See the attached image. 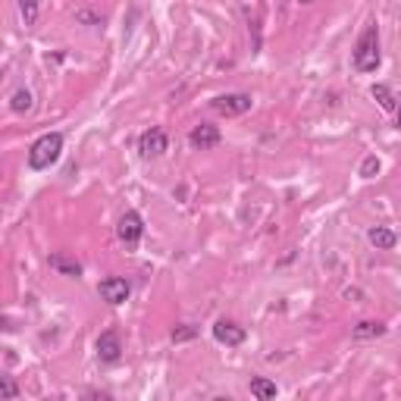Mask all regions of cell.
<instances>
[{
  "label": "cell",
  "instance_id": "7c38bea8",
  "mask_svg": "<svg viewBox=\"0 0 401 401\" xmlns=\"http://www.w3.org/2000/svg\"><path fill=\"white\" fill-rule=\"evenodd\" d=\"M251 395L257 401H273L279 395V385L273 380H267V376H254L251 380Z\"/></svg>",
  "mask_w": 401,
  "mask_h": 401
},
{
  "label": "cell",
  "instance_id": "d6986e66",
  "mask_svg": "<svg viewBox=\"0 0 401 401\" xmlns=\"http://www.w3.org/2000/svg\"><path fill=\"white\" fill-rule=\"evenodd\" d=\"M75 19L85 22V26H104V16L101 13H92V10H79L75 13Z\"/></svg>",
  "mask_w": 401,
  "mask_h": 401
},
{
  "label": "cell",
  "instance_id": "9a60e30c",
  "mask_svg": "<svg viewBox=\"0 0 401 401\" xmlns=\"http://www.w3.org/2000/svg\"><path fill=\"white\" fill-rule=\"evenodd\" d=\"M370 94H373V101H380V107H383V110L395 113V107H398V97L389 92V85H373V88H370Z\"/></svg>",
  "mask_w": 401,
  "mask_h": 401
},
{
  "label": "cell",
  "instance_id": "30bf717a",
  "mask_svg": "<svg viewBox=\"0 0 401 401\" xmlns=\"http://www.w3.org/2000/svg\"><path fill=\"white\" fill-rule=\"evenodd\" d=\"M50 270H57L60 276H70V279H79L82 276V263L75 257H66V254H50L48 257Z\"/></svg>",
  "mask_w": 401,
  "mask_h": 401
},
{
  "label": "cell",
  "instance_id": "5bb4252c",
  "mask_svg": "<svg viewBox=\"0 0 401 401\" xmlns=\"http://www.w3.org/2000/svg\"><path fill=\"white\" fill-rule=\"evenodd\" d=\"M380 336H385V323L380 320H361L354 326V339H380Z\"/></svg>",
  "mask_w": 401,
  "mask_h": 401
},
{
  "label": "cell",
  "instance_id": "e0dca14e",
  "mask_svg": "<svg viewBox=\"0 0 401 401\" xmlns=\"http://www.w3.org/2000/svg\"><path fill=\"white\" fill-rule=\"evenodd\" d=\"M198 336V326H192V323H182V326L172 329V342L182 345V342H192V339Z\"/></svg>",
  "mask_w": 401,
  "mask_h": 401
},
{
  "label": "cell",
  "instance_id": "ffe728a7",
  "mask_svg": "<svg viewBox=\"0 0 401 401\" xmlns=\"http://www.w3.org/2000/svg\"><path fill=\"white\" fill-rule=\"evenodd\" d=\"M0 389H4L6 398H19V385L13 383V376H0Z\"/></svg>",
  "mask_w": 401,
  "mask_h": 401
},
{
  "label": "cell",
  "instance_id": "8fae6325",
  "mask_svg": "<svg viewBox=\"0 0 401 401\" xmlns=\"http://www.w3.org/2000/svg\"><path fill=\"white\" fill-rule=\"evenodd\" d=\"M367 238L376 251H392V248L398 245V236L392 229H385V226H373V229L367 232Z\"/></svg>",
  "mask_w": 401,
  "mask_h": 401
},
{
  "label": "cell",
  "instance_id": "7a4b0ae2",
  "mask_svg": "<svg viewBox=\"0 0 401 401\" xmlns=\"http://www.w3.org/2000/svg\"><path fill=\"white\" fill-rule=\"evenodd\" d=\"M60 154H63V135L60 132L41 135V138L28 148V170H35V172L50 170V166L60 160Z\"/></svg>",
  "mask_w": 401,
  "mask_h": 401
},
{
  "label": "cell",
  "instance_id": "277c9868",
  "mask_svg": "<svg viewBox=\"0 0 401 401\" xmlns=\"http://www.w3.org/2000/svg\"><path fill=\"white\" fill-rule=\"evenodd\" d=\"M210 107H214L216 113H223V116H245V113L254 107V101H251V94H245V92H232V94L214 97Z\"/></svg>",
  "mask_w": 401,
  "mask_h": 401
},
{
  "label": "cell",
  "instance_id": "5b68a950",
  "mask_svg": "<svg viewBox=\"0 0 401 401\" xmlns=\"http://www.w3.org/2000/svg\"><path fill=\"white\" fill-rule=\"evenodd\" d=\"M166 150H170V138H166L163 128L150 126L148 132H141V138H138V154L145 157V160H157V157H163Z\"/></svg>",
  "mask_w": 401,
  "mask_h": 401
},
{
  "label": "cell",
  "instance_id": "7402d4cb",
  "mask_svg": "<svg viewBox=\"0 0 401 401\" xmlns=\"http://www.w3.org/2000/svg\"><path fill=\"white\" fill-rule=\"evenodd\" d=\"M301 4H314V0H301Z\"/></svg>",
  "mask_w": 401,
  "mask_h": 401
},
{
  "label": "cell",
  "instance_id": "2e32d148",
  "mask_svg": "<svg viewBox=\"0 0 401 401\" xmlns=\"http://www.w3.org/2000/svg\"><path fill=\"white\" fill-rule=\"evenodd\" d=\"M19 16L26 26H35L38 22V0H19Z\"/></svg>",
  "mask_w": 401,
  "mask_h": 401
},
{
  "label": "cell",
  "instance_id": "6da1fadb",
  "mask_svg": "<svg viewBox=\"0 0 401 401\" xmlns=\"http://www.w3.org/2000/svg\"><path fill=\"white\" fill-rule=\"evenodd\" d=\"M383 63V54H380V26L376 22H367V28L361 32L358 44L351 50V66L358 72H376Z\"/></svg>",
  "mask_w": 401,
  "mask_h": 401
},
{
  "label": "cell",
  "instance_id": "52a82bcc",
  "mask_svg": "<svg viewBox=\"0 0 401 401\" xmlns=\"http://www.w3.org/2000/svg\"><path fill=\"white\" fill-rule=\"evenodd\" d=\"M214 339L226 348H238V345H245L248 332H245V326H238L236 320H216L214 323Z\"/></svg>",
  "mask_w": 401,
  "mask_h": 401
},
{
  "label": "cell",
  "instance_id": "3957f363",
  "mask_svg": "<svg viewBox=\"0 0 401 401\" xmlns=\"http://www.w3.org/2000/svg\"><path fill=\"white\" fill-rule=\"evenodd\" d=\"M141 236H145V219H141L138 210H126V214L119 216V223H116V238L123 241L126 251H135Z\"/></svg>",
  "mask_w": 401,
  "mask_h": 401
},
{
  "label": "cell",
  "instance_id": "ba28073f",
  "mask_svg": "<svg viewBox=\"0 0 401 401\" xmlns=\"http://www.w3.org/2000/svg\"><path fill=\"white\" fill-rule=\"evenodd\" d=\"M219 141H223V135H219V126H214V123H201L188 132V145L194 150H210V148H216Z\"/></svg>",
  "mask_w": 401,
  "mask_h": 401
},
{
  "label": "cell",
  "instance_id": "ac0fdd59",
  "mask_svg": "<svg viewBox=\"0 0 401 401\" xmlns=\"http://www.w3.org/2000/svg\"><path fill=\"white\" fill-rule=\"evenodd\" d=\"M376 172H380V157L376 154L364 157V163H361V179H373Z\"/></svg>",
  "mask_w": 401,
  "mask_h": 401
},
{
  "label": "cell",
  "instance_id": "4fadbf2b",
  "mask_svg": "<svg viewBox=\"0 0 401 401\" xmlns=\"http://www.w3.org/2000/svg\"><path fill=\"white\" fill-rule=\"evenodd\" d=\"M32 107H35L32 92H28V88H16V92H13V97H10V110L22 116V113H32Z\"/></svg>",
  "mask_w": 401,
  "mask_h": 401
},
{
  "label": "cell",
  "instance_id": "9c48e42d",
  "mask_svg": "<svg viewBox=\"0 0 401 401\" xmlns=\"http://www.w3.org/2000/svg\"><path fill=\"white\" fill-rule=\"evenodd\" d=\"M97 358H101L104 364H116V361L123 358V342H119L116 329H104L101 336H97Z\"/></svg>",
  "mask_w": 401,
  "mask_h": 401
},
{
  "label": "cell",
  "instance_id": "44dd1931",
  "mask_svg": "<svg viewBox=\"0 0 401 401\" xmlns=\"http://www.w3.org/2000/svg\"><path fill=\"white\" fill-rule=\"evenodd\" d=\"M395 119H398V128H401V101H398V107H395Z\"/></svg>",
  "mask_w": 401,
  "mask_h": 401
},
{
  "label": "cell",
  "instance_id": "8992f818",
  "mask_svg": "<svg viewBox=\"0 0 401 401\" xmlns=\"http://www.w3.org/2000/svg\"><path fill=\"white\" fill-rule=\"evenodd\" d=\"M97 295H101L110 307H119V304H126L128 301L132 285H128V279H123V276H107V279L97 282Z\"/></svg>",
  "mask_w": 401,
  "mask_h": 401
}]
</instances>
